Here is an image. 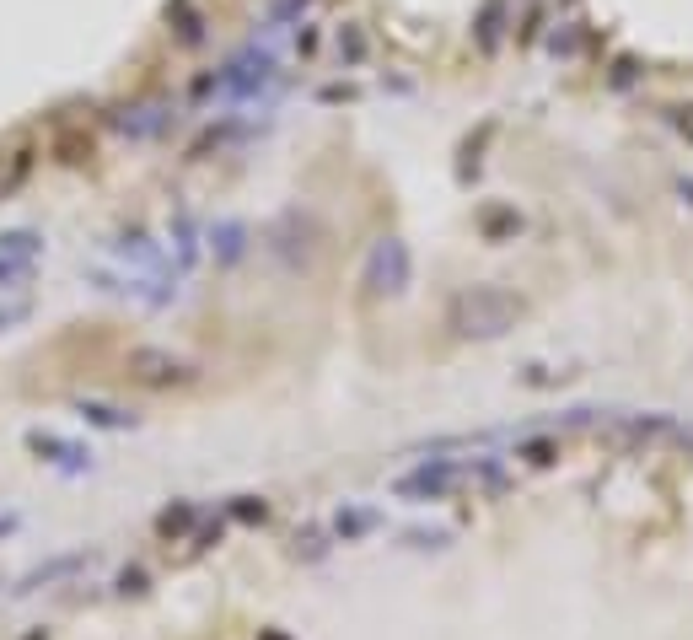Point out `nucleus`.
<instances>
[{
    "label": "nucleus",
    "mask_w": 693,
    "mask_h": 640,
    "mask_svg": "<svg viewBox=\"0 0 693 640\" xmlns=\"http://www.w3.org/2000/svg\"><path fill=\"white\" fill-rule=\"evenodd\" d=\"M511 485V468L500 452H473V458H452V452H430L414 468H403L393 479V501L409 506H430V501H452V495H484V490H505Z\"/></svg>",
    "instance_id": "f257e3e1"
},
{
    "label": "nucleus",
    "mask_w": 693,
    "mask_h": 640,
    "mask_svg": "<svg viewBox=\"0 0 693 640\" xmlns=\"http://www.w3.org/2000/svg\"><path fill=\"white\" fill-rule=\"evenodd\" d=\"M27 312H33V302H11V307H0V329H11V323H22Z\"/></svg>",
    "instance_id": "4468645a"
},
{
    "label": "nucleus",
    "mask_w": 693,
    "mask_h": 640,
    "mask_svg": "<svg viewBox=\"0 0 693 640\" xmlns=\"http://www.w3.org/2000/svg\"><path fill=\"white\" fill-rule=\"evenodd\" d=\"M119 592H146V571H124L119 576Z\"/></svg>",
    "instance_id": "2eb2a0df"
},
{
    "label": "nucleus",
    "mask_w": 693,
    "mask_h": 640,
    "mask_svg": "<svg viewBox=\"0 0 693 640\" xmlns=\"http://www.w3.org/2000/svg\"><path fill=\"white\" fill-rule=\"evenodd\" d=\"M33 253H11V248H0V291H6V286H17V280H27V275H33Z\"/></svg>",
    "instance_id": "9b49d317"
},
{
    "label": "nucleus",
    "mask_w": 693,
    "mask_h": 640,
    "mask_svg": "<svg viewBox=\"0 0 693 640\" xmlns=\"http://www.w3.org/2000/svg\"><path fill=\"white\" fill-rule=\"evenodd\" d=\"M129 377L146 388H172V382H189V366L167 350H129Z\"/></svg>",
    "instance_id": "423d86ee"
},
{
    "label": "nucleus",
    "mask_w": 693,
    "mask_h": 640,
    "mask_svg": "<svg viewBox=\"0 0 693 640\" xmlns=\"http://www.w3.org/2000/svg\"><path fill=\"white\" fill-rule=\"evenodd\" d=\"M377 528H382V511L377 506H350V501H344L334 511V538H339V544H360V538L377 533Z\"/></svg>",
    "instance_id": "0eeeda50"
},
{
    "label": "nucleus",
    "mask_w": 693,
    "mask_h": 640,
    "mask_svg": "<svg viewBox=\"0 0 693 640\" xmlns=\"http://www.w3.org/2000/svg\"><path fill=\"white\" fill-rule=\"evenodd\" d=\"M97 565V549L92 544H81V549H65V554H54V560H43L33 565L17 587H11V597H27V592H43V587H54V581H70V576H81V571H92Z\"/></svg>",
    "instance_id": "20e7f679"
},
{
    "label": "nucleus",
    "mask_w": 693,
    "mask_h": 640,
    "mask_svg": "<svg viewBox=\"0 0 693 640\" xmlns=\"http://www.w3.org/2000/svg\"><path fill=\"white\" fill-rule=\"evenodd\" d=\"M516 318H522V302L500 286H468L446 307V323H452L462 339H500V334L516 329Z\"/></svg>",
    "instance_id": "f03ea898"
},
{
    "label": "nucleus",
    "mask_w": 693,
    "mask_h": 640,
    "mask_svg": "<svg viewBox=\"0 0 693 640\" xmlns=\"http://www.w3.org/2000/svg\"><path fill=\"white\" fill-rule=\"evenodd\" d=\"M27 452H38L49 468L60 474H92V447L76 442V436H60V431H27Z\"/></svg>",
    "instance_id": "39448f33"
},
{
    "label": "nucleus",
    "mask_w": 693,
    "mask_h": 640,
    "mask_svg": "<svg viewBox=\"0 0 693 640\" xmlns=\"http://www.w3.org/2000/svg\"><path fill=\"white\" fill-rule=\"evenodd\" d=\"M129 113H135V119H119V130H124V135H135V140H146V135H156V130L167 124V113H162V108H129Z\"/></svg>",
    "instance_id": "f8f14e48"
},
{
    "label": "nucleus",
    "mask_w": 693,
    "mask_h": 640,
    "mask_svg": "<svg viewBox=\"0 0 693 640\" xmlns=\"http://www.w3.org/2000/svg\"><path fill=\"white\" fill-rule=\"evenodd\" d=\"M231 511H237L242 522H264V517H269V506L258 501V495H237V506H231Z\"/></svg>",
    "instance_id": "ddd939ff"
},
{
    "label": "nucleus",
    "mask_w": 693,
    "mask_h": 640,
    "mask_svg": "<svg viewBox=\"0 0 693 640\" xmlns=\"http://www.w3.org/2000/svg\"><path fill=\"white\" fill-rule=\"evenodd\" d=\"M242 248H248V232H242L237 221H221V226H210V253H215L221 264L242 259Z\"/></svg>",
    "instance_id": "1a4fd4ad"
},
{
    "label": "nucleus",
    "mask_w": 693,
    "mask_h": 640,
    "mask_svg": "<svg viewBox=\"0 0 693 640\" xmlns=\"http://www.w3.org/2000/svg\"><path fill=\"white\" fill-rule=\"evenodd\" d=\"M194 517H199V506L194 501H178V506H167L162 517H156V533H162L167 544H178V538L194 528Z\"/></svg>",
    "instance_id": "9d476101"
},
{
    "label": "nucleus",
    "mask_w": 693,
    "mask_h": 640,
    "mask_svg": "<svg viewBox=\"0 0 693 640\" xmlns=\"http://www.w3.org/2000/svg\"><path fill=\"white\" fill-rule=\"evenodd\" d=\"M81 415L92 420V425H103V431H135V425H140L135 409H124V404H103V398H81Z\"/></svg>",
    "instance_id": "6e6552de"
},
{
    "label": "nucleus",
    "mask_w": 693,
    "mask_h": 640,
    "mask_svg": "<svg viewBox=\"0 0 693 640\" xmlns=\"http://www.w3.org/2000/svg\"><path fill=\"white\" fill-rule=\"evenodd\" d=\"M409 280H414L409 248H403L398 237H382V243L371 248V259H366V286L377 296H403V291H409Z\"/></svg>",
    "instance_id": "7ed1b4c3"
}]
</instances>
